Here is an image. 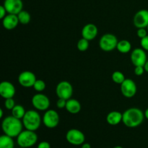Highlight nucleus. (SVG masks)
<instances>
[{
	"mask_svg": "<svg viewBox=\"0 0 148 148\" xmlns=\"http://www.w3.org/2000/svg\"><path fill=\"white\" fill-rule=\"evenodd\" d=\"M145 118V113L140 108L132 107L123 113L122 123L129 128H136L143 124Z\"/></svg>",
	"mask_w": 148,
	"mask_h": 148,
	"instance_id": "nucleus-1",
	"label": "nucleus"
},
{
	"mask_svg": "<svg viewBox=\"0 0 148 148\" xmlns=\"http://www.w3.org/2000/svg\"><path fill=\"white\" fill-rule=\"evenodd\" d=\"M23 123L22 119L15 118L13 116H9L3 119L1 122V129L4 134L14 138L23 130Z\"/></svg>",
	"mask_w": 148,
	"mask_h": 148,
	"instance_id": "nucleus-2",
	"label": "nucleus"
},
{
	"mask_svg": "<svg viewBox=\"0 0 148 148\" xmlns=\"http://www.w3.org/2000/svg\"><path fill=\"white\" fill-rule=\"evenodd\" d=\"M22 121L25 130L34 132L38 130L41 123H43L40 114L36 110H29L26 111Z\"/></svg>",
	"mask_w": 148,
	"mask_h": 148,
	"instance_id": "nucleus-3",
	"label": "nucleus"
},
{
	"mask_svg": "<svg viewBox=\"0 0 148 148\" xmlns=\"http://www.w3.org/2000/svg\"><path fill=\"white\" fill-rule=\"evenodd\" d=\"M38 135L36 132L25 130L17 137V145L21 148L32 147L37 143Z\"/></svg>",
	"mask_w": 148,
	"mask_h": 148,
	"instance_id": "nucleus-4",
	"label": "nucleus"
},
{
	"mask_svg": "<svg viewBox=\"0 0 148 148\" xmlns=\"http://www.w3.org/2000/svg\"><path fill=\"white\" fill-rule=\"evenodd\" d=\"M118 38L113 33H107L103 35L99 40V47L105 52H110L116 49Z\"/></svg>",
	"mask_w": 148,
	"mask_h": 148,
	"instance_id": "nucleus-5",
	"label": "nucleus"
},
{
	"mask_svg": "<svg viewBox=\"0 0 148 148\" xmlns=\"http://www.w3.org/2000/svg\"><path fill=\"white\" fill-rule=\"evenodd\" d=\"M31 103L35 109L40 111H46L50 107V99L47 95L41 92L35 94L31 99Z\"/></svg>",
	"mask_w": 148,
	"mask_h": 148,
	"instance_id": "nucleus-6",
	"label": "nucleus"
},
{
	"mask_svg": "<svg viewBox=\"0 0 148 148\" xmlns=\"http://www.w3.org/2000/svg\"><path fill=\"white\" fill-rule=\"evenodd\" d=\"M42 121L46 127L49 129H54L59 125L60 121V117L56 111L53 109H48L45 111Z\"/></svg>",
	"mask_w": 148,
	"mask_h": 148,
	"instance_id": "nucleus-7",
	"label": "nucleus"
},
{
	"mask_svg": "<svg viewBox=\"0 0 148 148\" xmlns=\"http://www.w3.org/2000/svg\"><path fill=\"white\" fill-rule=\"evenodd\" d=\"M56 94L59 98L69 100L73 95V87L66 80L59 82L56 87Z\"/></svg>",
	"mask_w": 148,
	"mask_h": 148,
	"instance_id": "nucleus-8",
	"label": "nucleus"
},
{
	"mask_svg": "<svg viewBox=\"0 0 148 148\" xmlns=\"http://www.w3.org/2000/svg\"><path fill=\"white\" fill-rule=\"evenodd\" d=\"M66 140L70 145L75 146L82 145L85 141L84 133L77 129H71L66 134Z\"/></svg>",
	"mask_w": 148,
	"mask_h": 148,
	"instance_id": "nucleus-9",
	"label": "nucleus"
},
{
	"mask_svg": "<svg viewBox=\"0 0 148 148\" xmlns=\"http://www.w3.org/2000/svg\"><path fill=\"white\" fill-rule=\"evenodd\" d=\"M121 92L127 98H132L136 95L137 87L134 81L130 78H126L125 80L121 84Z\"/></svg>",
	"mask_w": 148,
	"mask_h": 148,
	"instance_id": "nucleus-10",
	"label": "nucleus"
},
{
	"mask_svg": "<svg viewBox=\"0 0 148 148\" xmlns=\"http://www.w3.org/2000/svg\"><path fill=\"white\" fill-rule=\"evenodd\" d=\"M130 59L134 66H144L147 61L146 51L143 48H136L131 52Z\"/></svg>",
	"mask_w": 148,
	"mask_h": 148,
	"instance_id": "nucleus-11",
	"label": "nucleus"
},
{
	"mask_svg": "<svg viewBox=\"0 0 148 148\" xmlns=\"http://www.w3.org/2000/svg\"><path fill=\"white\" fill-rule=\"evenodd\" d=\"M36 80V75L30 71H23L18 76L19 84L25 88H33Z\"/></svg>",
	"mask_w": 148,
	"mask_h": 148,
	"instance_id": "nucleus-12",
	"label": "nucleus"
},
{
	"mask_svg": "<svg viewBox=\"0 0 148 148\" xmlns=\"http://www.w3.org/2000/svg\"><path fill=\"white\" fill-rule=\"evenodd\" d=\"M133 24L137 29L147 27L148 25V10H140L137 12L133 17Z\"/></svg>",
	"mask_w": 148,
	"mask_h": 148,
	"instance_id": "nucleus-13",
	"label": "nucleus"
},
{
	"mask_svg": "<svg viewBox=\"0 0 148 148\" xmlns=\"http://www.w3.org/2000/svg\"><path fill=\"white\" fill-rule=\"evenodd\" d=\"M3 5L8 14H18L23 10V1L22 0H4Z\"/></svg>",
	"mask_w": 148,
	"mask_h": 148,
	"instance_id": "nucleus-14",
	"label": "nucleus"
},
{
	"mask_svg": "<svg viewBox=\"0 0 148 148\" xmlns=\"http://www.w3.org/2000/svg\"><path fill=\"white\" fill-rule=\"evenodd\" d=\"M16 93L14 85L9 81H3L0 83V95L4 99L12 98Z\"/></svg>",
	"mask_w": 148,
	"mask_h": 148,
	"instance_id": "nucleus-15",
	"label": "nucleus"
},
{
	"mask_svg": "<svg viewBox=\"0 0 148 148\" xmlns=\"http://www.w3.org/2000/svg\"><path fill=\"white\" fill-rule=\"evenodd\" d=\"M81 33H82V38L90 41V40H94L97 37L98 33V29L95 24L88 23L82 27Z\"/></svg>",
	"mask_w": 148,
	"mask_h": 148,
	"instance_id": "nucleus-16",
	"label": "nucleus"
},
{
	"mask_svg": "<svg viewBox=\"0 0 148 148\" xmlns=\"http://www.w3.org/2000/svg\"><path fill=\"white\" fill-rule=\"evenodd\" d=\"M19 23L20 22H19L17 14H7L2 19V25L6 30H14L17 27Z\"/></svg>",
	"mask_w": 148,
	"mask_h": 148,
	"instance_id": "nucleus-17",
	"label": "nucleus"
},
{
	"mask_svg": "<svg viewBox=\"0 0 148 148\" xmlns=\"http://www.w3.org/2000/svg\"><path fill=\"white\" fill-rule=\"evenodd\" d=\"M123 113L118 111H113L108 113L106 116V121L111 126H116L122 122Z\"/></svg>",
	"mask_w": 148,
	"mask_h": 148,
	"instance_id": "nucleus-18",
	"label": "nucleus"
},
{
	"mask_svg": "<svg viewBox=\"0 0 148 148\" xmlns=\"http://www.w3.org/2000/svg\"><path fill=\"white\" fill-rule=\"evenodd\" d=\"M65 109L71 114H77L80 112L82 109V106L79 103V101L74 98H70V99L66 101V105Z\"/></svg>",
	"mask_w": 148,
	"mask_h": 148,
	"instance_id": "nucleus-19",
	"label": "nucleus"
},
{
	"mask_svg": "<svg viewBox=\"0 0 148 148\" xmlns=\"http://www.w3.org/2000/svg\"><path fill=\"white\" fill-rule=\"evenodd\" d=\"M116 49L120 53H127L132 51V44L129 40H125V39L119 40Z\"/></svg>",
	"mask_w": 148,
	"mask_h": 148,
	"instance_id": "nucleus-20",
	"label": "nucleus"
},
{
	"mask_svg": "<svg viewBox=\"0 0 148 148\" xmlns=\"http://www.w3.org/2000/svg\"><path fill=\"white\" fill-rule=\"evenodd\" d=\"M0 148H14V142L12 137L6 134L0 137Z\"/></svg>",
	"mask_w": 148,
	"mask_h": 148,
	"instance_id": "nucleus-21",
	"label": "nucleus"
},
{
	"mask_svg": "<svg viewBox=\"0 0 148 148\" xmlns=\"http://www.w3.org/2000/svg\"><path fill=\"white\" fill-rule=\"evenodd\" d=\"M26 111H25L24 106L20 105V104H17V105H15V106L12 110V116L19 119H23Z\"/></svg>",
	"mask_w": 148,
	"mask_h": 148,
	"instance_id": "nucleus-22",
	"label": "nucleus"
},
{
	"mask_svg": "<svg viewBox=\"0 0 148 148\" xmlns=\"http://www.w3.org/2000/svg\"><path fill=\"white\" fill-rule=\"evenodd\" d=\"M17 17H18L19 22L22 25H27L30 22V20H31V16H30V13L24 10H22L17 14Z\"/></svg>",
	"mask_w": 148,
	"mask_h": 148,
	"instance_id": "nucleus-23",
	"label": "nucleus"
},
{
	"mask_svg": "<svg viewBox=\"0 0 148 148\" xmlns=\"http://www.w3.org/2000/svg\"><path fill=\"white\" fill-rule=\"evenodd\" d=\"M111 78H112L113 82L116 84H119V85H121L126 79L124 73L120 72V71H115V72H113Z\"/></svg>",
	"mask_w": 148,
	"mask_h": 148,
	"instance_id": "nucleus-24",
	"label": "nucleus"
},
{
	"mask_svg": "<svg viewBox=\"0 0 148 148\" xmlns=\"http://www.w3.org/2000/svg\"><path fill=\"white\" fill-rule=\"evenodd\" d=\"M89 40L84 38L79 39L77 43V47L78 50L81 52L86 51L89 48Z\"/></svg>",
	"mask_w": 148,
	"mask_h": 148,
	"instance_id": "nucleus-25",
	"label": "nucleus"
},
{
	"mask_svg": "<svg viewBox=\"0 0 148 148\" xmlns=\"http://www.w3.org/2000/svg\"><path fill=\"white\" fill-rule=\"evenodd\" d=\"M34 88V90L36 91H37L38 92H41L43 90H45L46 88V84L43 79H38L35 82L34 85L33 87Z\"/></svg>",
	"mask_w": 148,
	"mask_h": 148,
	"instance_id": "nucleus-26",
	"label": "nucleus"
},
{
	"mask_svg": "<svg viewBox=\"0 0 148 148\" xmlns=\"http://www.w3.org/2000/svg\"><path fill=\"white\" fill-rule=\"evenodd\" d=\"M15 101L13 99V98H7V99H5V101H4V107L7 110L12 111L13 108L15 106Z\"/></svg>",
	"mask_w": 148,
	"mask_h": 148,
	"instance_id": "nucleus-27",
	"label": "nucleus"
},
{
	"mask_svg": "<svg viewBox=\"0 0 148 148\" xmlns=\"http://www.w3.org/2000/svg\"><path fill=\"white\" fill-rule=\"evenodd\" d=\"M147 30L146 27H143V28H138L137 30V36L140 38V39L143 38L145 36H147Z\"/></svg>",
	"mask_w": 148,
	"mask_h": 148,
	"instance_id": "nucleus-28",
	"label": "nucleus"
},
{
	"mask_svg": "<svg viewBox=\"0 0 148 148\" xmlns=\"http://www.w3.org/2000/svg\"><path fill=\"white\" fill-rule=\"evenodd\" d=\"M66 101L67 100L63 99V98H58L57 101L56 103V107L59 109H63V108H66Z\"/></svg>",
	"mask_w": 148,
	"mask_h": 148,
	"instance_id": "nucleus-29",
	"label": "nucleus"
},
{
	"mask_svg": "<svg viewBox=\"0 0 148 148\" xmlns=\"http://www.w3.org/2000/svg\"><path fill=\"white\" fill-rule=\"evenodd\" d=\"M134 72L137 76H142L145 73V70L144 66H134Z\"/></svg>",
	"mask_w": 148,
	"mask_h": 148,
	"instance_id": "nucleus-30",
	"label": "nucleus"
},
{
	"mask_svg": "<svg viewBox=\"0 0 148 148\" xmlns=\"http://www.w3.org/2000/svg\"><path fill=\"white\" fill-rule=\"evenodd\" d=\"M140 45L146 51H148V35L143 38L140 39Z\"/></svg>",
	"mask_w": 148,
	"mask_h": 148,
	"instance_id": "nucleus-31",
	"label": "nucleus"
},
{
	"mask_svg": "<svg viewBox=\"0 0 148 148\" xmlns=\"http://www.w3.org/2000/svg\"><path fill=\"white\" fill-rule=\"evenodd\" d=\"M37 148H51V145L46 141H42L38 145Z\"/></svg>",
	"mask_w": 148,
	"mask_h": 148,
	"instance_id": "nucleus-32",
	"label": "nucleus"
},
{
	"mask_svg": "<svg viewBox=\"0 0 148 148\" xmlns=\"http://www.w3.org/2000/svg\"><path fill=\"white\" fill-rule=\"evenodd\" d=\"M7 14H8V13H7V10H6L5 7H4V5L0 6V19L2 20V19L4 18Z\"/></svg>",
	"mask_w": 148,
	"mask_h": 148,
	"instance_id": "nucleus-33",
	"label": "nucleus"
},
{
	"mask_svg": "<svg viewBox=\"0 0 148 148\" xmlns=\"http://www.w3.org/2000/svg\"><path fill=\"white\" fill-rule=\"evenodd\" d=\"M81 148H91L90 144L88 143H84L83 144L81 145Z\"/></svg>",
	"mask_w": 148,
	"mask_h": 148,
	"instance_id": "nucleus-34",
	"label": "nucleus"
},
{
	"mask_svg": "<svg viewBox=\"0 0 148 148\" xmlns=\"http://www.w3.org/2000/svg\"><path fill=\"white\" fill-rule=\"evenodd\" d=\"M144 68H145V72H148V60L146 62L145 64L144 65Z\"/></svg>",
	"mask_w": 148,
	"mask_h": 148,
	"instance_id": "nucleus-35",
	"label": "nucleus"
},
{
	"mask_svg": "<svg viewBox=\"0 0 148 148\" xmlns=\"http://www.w3.org/2000/svg\"><path fill=\"white\" fill-rule=\"evenodd\" d=\"M3 115H4V111H3L2 108H0V118L2 119L3 118Z\"/></svg>",
	"mask_w": 148,
	"mask_h": 148,
	"instance_id": "nucleus-36",
	"label": "nucleus"
},
{
	"mask_svg": "<svg viewBox=\"0 0 148 148\" xmlns=\"http://www.w3.org/2000/svg\"><path fill=\"white\" fill-rule=\"evenodd\" d=\"M144 113H145V119H147L148 120V108L145 110V111Z\"/></svg>",
	"mask_w": 148,
	"mask_h": 148,
	"instance_id": "nucleus-37",
	"label": "nucleus"
},
{
	"mask_svg": "<svg viewBox=\"0 0 148 148\" xmlns=\"http://www.w3.org/2000/svg\"><path fill=\"white\" fill-rule=\"evenodd\" d=\"M113 148H124V147H121V146H115V147Z\"/></svg>",
	"mask_w": 148,
	"mask_h": 148,
	"instance_id": "nucleus-38",
	"label": "nucleus"
},
{
	"mask_svg": "<svg viewBox=\"0 0 148 148\" xmlns=\"http://www.w3.org/2000/svg\"><path fill=\"white\" fill-rule=\"evenodd\" d=\"M146 28H147V32H148V25L147 26V27H146Z\"/></svg>",
	"mask_w": 148,
	"mask_h": 148,
	"instance_id": "nucleus-39",
	"label": "nucleus"
}]
</instances>
